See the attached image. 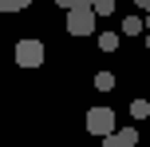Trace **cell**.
<instances>
[{"mask_svg":"<svg viewBox=\"0 0 150 147\" xmlns=\"http://www.w3.org/2000/svg\"><path fill=\"white\" fill-rule=\"evenodd\" d=\"M138 143V131L134 127H119V131L103 135V147H134Z\"/></svg>","mask_w":150,"mask_h":147,"instance_id":"cell-4","label":"cell"},{"mask_svg":"<svg viewBox=\"0 0 150 147\" xmlns=\"http://www.w3.org/2000/svg\"><path fill=\"white\" fill-rule=\"evenodd\" d=\"M142 16H127V20H122V36H142Z\"/></svg>","mask_w":150,"mask_h":147,"instance_id":"cell-5","label":"cell"},{"mask_svg":"<svg viewBox=\"0 0 150 147\" xmlns=\"http://www.w3.org/2000/svg\"><path fill=\"white\" fill-rule=\"evenodd\" d=\"M146 48H150V32H146Z\"/></svg>","mask_w":150,"mask_h":147,"instance_id":"cell-14","label":"cell"},{"mask_svg":"<svg viewBox=\"0 0 150 147\" xmlns=\"http://www.w3.org/2000/svg\"><path fill=\"white\" fill-rule=\"evenodd\" d=\"M134 8H142V12H150V0H134Z\"/></svg>","mask_w":150,"mask_h":147,"instance_id":"cell-12","label":"cell"},{"mask_svg":"<svg viewBox=\"0 0 150 147\" xmlns=\"http://www.w3.org/2000/svg\"><path fill=\"white\" fill-rule=\"evenodd\" d=\"M16 64H20V68H40V64H44V44H40V40H20V44H16Z\"/></svg>","mask_w":150,"mask_h":147,"instance_id":"cell-3","label":"cell"},{"mask_svg":"<svg viewBox=\"0 0 150 147\" xmlns=\"http://www.w3.org/2000/svg\"><path fill=\"white\" fill-rule=\"evenodd\" d=\"M146 32H150V12H146Z\"/></svg>","mask_w":150,"mask_h":147,"instance_id":"cell-13","label":"cell"},{"mask_svg":"<svg viewBox=\"0 0 150 147\" xmlns=\"http://www.w3.org/2000/svg\"><path fill=\"white\" fill-rule=\"evenodd\" d=\"M99 48H103V52H115V48H119V36H115V32H103V36H99Z\"/></svg>","mask_w":150,"mask_h":147,"instance_id":"cell-7","label":"cell"},{"mask_svg":"<svg viewBox=\"0 0 150 147\" xmlns=\"http://www.w3.org/2000/svg\"><path fill=\"white\" fill-rule=\"evenodd\" d=\"M0 8L4 12H24V8H32V0H0Z\"/></svg>","mask_w":150,"mask_h":147,"instance_id":"cell-6","label":"cell"},{"mask_svg":"<svg viewBox=\"0 0 150 147\" xmlns=\"http://www.w3.org/2000/svg\"><path fill=\"white\" fill-rule=\"evenodd\" d=\"M95 12L99 16H115V0H95Z\"/></svg>","mask_w":150,"mask_h":147,"instance_id":"cell-10","label":"cell"},{"mask_svg":"<svg viewBox=\"0 0 150 147\" xmlns=\"http://www.w3.org/2000/svg\"><path fill=\"white\" fill-rule=\"evenodd\" d=\"M130 115H134V119H146L150 115V103L146 100H134V103H130Z\"/></svg>","mask_w":150,"mask_h":147,"instance_id":"cell-9","label":"cell"},{"mask_svg":"<svg viewBox=\"0 0 150 147\" xmlns=\"http://www.w3.org/2000/svg\"><path fill=\"white\" fill-rule=\"evenodd\" d=\"M95 4H79V8H71L67 12V32L71 36H91L95 32Z\"/></svg>","mask_w":150,"mask_h":147,"instance_id":"cell-2","label":"cell"},{"mask_svg":"<svg viewBox=\"0 0 150 147\" xmlns=\"http://www.w3.org/2000/svg\"><path fill=\"white\" fill-rule=\"evenodd\" d=\"M55 4H59V8H67V12H71V8H79V4H95V0H55Z\"/></svg>","mask_w":150,"mask_h":147,"instance_id":"cell-11","label":"cell"},{"mask_svg":"<svg viewBox=\"0 0 150 147\" xmlns=\"http://www.w3.org/2000/svg\"><path fill=\"white\" fill-rule=\"evenodd\" d=\"M95 87H99V92H111V87H115V76H111V72H99V76H95Z\"/></svg>","mask_w":150,"mask_h":147,"instance_id":"cell-8","label":"cell"},{"mask_svg":"<svg viewBox=\"0 0 150 147\" xmlns=\"http://www.w3.org/2000/svg\"><path fill=\"white\" fill-rule=\"evenodd\" d=\"M87 131H91V135H99V139H103V135H111V131H119V127H115V108L95 103V108L87 111Z\"/></svg>","mask_w":150,"mask_h":147,"instance_id":"cell-1","label":"cell"}]
</instances>
